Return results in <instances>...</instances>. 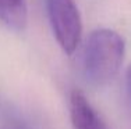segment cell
Returning <instances> with one entry per match:
<instances>
[{"mask_svg": "<svg viewBox=\"0 0 131 129\" xmlns=\"http://www.w3.org/2000/svg\"><path fill=\"white\" fill-rule=\"evenodd\" d=\"M49 25L56 42L71 56L82 38V20L74 0H45Z\"/></svg>", "mask_w": 131, "mask_h": 129, "instance_id": "2", "label": "cell"}, {"mask_svg": "<svg viewBox=\"0 0 131 129\" xmlns=\"http://www.w3.org/2000/svg\"><path fill=\"white\" fill-rule=\"evenodd\" d=\"M68 112L73 129H110L101 112L78 89H74L70 93Z\"/></svg>", "mask_w": 131, "mask_h": 129, "instance_id": "3", "label": "cell"}, {"mask_svg": "<svg viewBox=\"0 0 131 129\" xmlns=\"http://www.w3.org/2000/svg\"><path fill=\"white\" fill-rule=\"evenodd\" d=\"M126 56V42L118 32L99 28L89 33L82 54V71L93 86H105L117 76Z\"/></svg>", "mask_w": 131, "mask_h": 129, "instance_id": "1", "label": "cell"}, {"mask_svg": "<svg viewBox=\"0 0 131 129\" xmlns=\"http://www.w3.org/2000/svg\"><path fill=\"white\" fill-rule=\"evenodd\" d=\"M0 21L14 31H23L28 21L27 0H0Z\"/></svg>", "mask_w": 131, "mask_h": 129, "instance_id": "4", "label": "cell"}, {"mask_svg": "<svg viewBox=\"0 0 131 129\" xmlns=\"http://www.w3.org/2000/svg\"><path fill=\"white\" fill-rule=\"evenodd\" d=\"M126 88H127V93H128V96L131 99V64L126 71Z\"/></svg>", "mask_w": 131, "mask_h": 129, "instance_id": "5", "label": "cell"}]
</instances>
